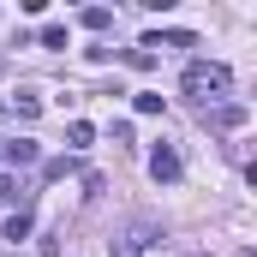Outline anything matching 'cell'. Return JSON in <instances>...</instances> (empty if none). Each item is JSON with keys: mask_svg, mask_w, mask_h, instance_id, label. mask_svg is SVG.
Wrapping results in <instances>:
<instances>
[{"mask_svg": "<svg viewBox=\"0 0 257 257\" xmlns=\"http://www.w3.org/2000/svg\"><path fill=\"white\" fill-rule=\"evenodd\" d=\"M6 239H30V209H18V215H6V227H0Z\"/></svg>", "mask_w": 257, "mask_h": 257, "instance_id": "7", "label": "cell"}, {"mask_svg": "<svg viewBox=\"0 0 257 257\" xmlns=\"http://www.w3.org/2000/svg\"><path fill=\"white\" fill-rule=\"evenodd\" d=\"M12 114H18V120H36V114H42V96H36V90H18V96H12Z\"/></svg>", "mask_w": 257, "mask_h": 257, "instance_id": "5", "label": "cell"}, {"mask_svg": "<svg viewBox=\"0 0 257 257\" xmlns=\"http://www.w3.org/2000/svg\"><path fill=\"white\" fill-rule=\"evenodd\" d=\"M203 120H209V126H221V132H233V126H245V108H239V102H221V108H215V114H203Z\"/></svg>", "mask_w": 257, "mask_h": 257, "instance_id": "4", "label": "cell"}, {"mask_svg": "<svg viewBox=\"0 0 257 257\" xmlns=\"http://www.w3.org/2000/svg\"><path fill=\"white\" fill-rule=\"evenodd\" d=\"M150 174H156V180H162V186H174V180H180V156H174V150H168V144H162V150H156V156H150Z\"/></svg>", "mask_w": 257, "mask_h": 257, "instance_id": "2", "label": "cell"}, {"mask_svg": "<svg viewBox=\"0 0 257 257\" xmlns=\"http://www.w3.org/2000/svg\"><path fill=\"white\" fill-rule=\"evenodd\" d=\"M0 162H6V168H30V162H36V144H30V138H12V144L0 150Z\"/></svg>", "mask_w": 257, "mask_h": 257, "instance_id": "3", "label": "cell"}, {"mask_svg": "<svg viewBox=\"0 0 257 257\" xmlns=\"http://www.w3.org/2000/svg\"><path fill=\"white\" fill-rule=\"evenodd\" d=\"M150 48H192V36L186 30H168V36H144V54Z\"/></svg>", "mask_w": 257, "mask_h": 257, "instance_id": "6", "label": "cell"}, {"mask_svg": "<svg viewBox=\"0 0 257 257\" xmlns=\"http://www.w3.org/2000/svg\"><path fill=\"white\" fill-rule=\"evenodd\" d=\"M84 24H90V30H108V24H114V12H108V6H90V12H84Z\"/></svg>", "mask_w": 257, "mask_h": 257, "instance_id": "9", "label": "cell"}, {"mask_svg": "<svg viewBox=\"0 0 257 257\" xmlns=\"http://www.w3.org/2000/svg\"><path fill=\"white\" fill-rule=\"evenodd\" d=\"M42 48H66V24H42Z\"/></svg>", "mask_w": 257, "mask_h": 257, "instance_id": "10", "label": "cell"}, {"mask_svg": "<svg viewBox=\"0 0 257 257\" xmlns=\"http://www.w3.org/2000/svg\"><path fill=\"white\" fill-rule=\"evenodd\" d=\"M90 138H96V126H90V120H72V126H66V144H72V150H84Z\"/></svg>", "mask_w": 257, "mask_h": 257, "instance_id": "8", "label": "cell"}, {"mask_svg": "<svg viewBox=\"0 0 257 257\" xmlns=\"http://www.w3.org/2000/svg\"><path fill=\"white\" fill-rule=\"evenodd\" d=\"M186 257H209V251H186Z\"/></svg>", "mask_w": 257, "mask_h": 257, "instance_id": "11", "label": "cell"}, {"mask_svg": "<svg viewBox=\"0 0 257 257\" xmlns=\"http://www.w3.org/2000/svg\"><path fill=\"white\" fill-rule=\"evenodd\" d=\"M227 84H233V72H227L221 60H192V66H186V78H180V90L192 96L197 108L221 102V96H227Z\"/></svg>", "mask_w": 257, "mask_h": 257, "instance_id": "1", "label": "cell"}]
</instances>
